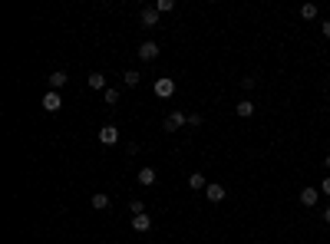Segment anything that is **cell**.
Here are the masks:
<instances>
[{"label":"cell","mask_w":330,"mask_h":244,"mask_svg":"<svg viewBox=\"0 0 330 244\" xmlns=\"http://www.w3.org/2000/svg\"><path fill=\"white\" fill-rule=\"evenodd\" d=\"M162 126H165V132H179L182 126H189V116H185V112H169Z\"/></svg>","instance_id":"cell-1"},{"label":"cell","mask_w":330,"mask_h":244,"mask_svg":"<svg viewBox=\"0 0 330 244\" xmlns=\"http://www.w3.org/2000/svg\"><path fill=\"white\" fill-rule=\"evenodd\" d=\"M139 60H142V63H152V60H158V43H155V40H145V43L139 47Z\"/></svg>","instance_id":"cell-2"},{"label":"cell","mask_w":330,"mask_h":244,"mask_svg":"<svg viewBox=\"0 0 330 244\" xmlns=\"http://www.w3.org/2000/svg\"><path fill=\"white\" fill-rule=\"evenodd\" d=\"M43 109H47V112H60V109H63V96L53 93V89H47V93H43Z\"/></svg>","instance_id":"cell-3"},{"label":"cell","mask_w":330,"mask_h":244,"mask_svg":"<svg viewBox=\"0 0 330 244\" xmlns=\"http://www.w3.org/2000/svg\"><path fill=\"white\" fill-rule=\"evenodd\" d=\"M152 89H155L158 99H169V96L175 93V79H169V76H165V79H155V86H152Z\"/></svg>","instance_id":"cell-4"},{"label":"cell","mask_w":330,"mask_h":244,"mask_svg":"<svg viewBox=\"0 0 330 244\" xmlns=\"http://www.w3.org/2000/svg\"><path fill=\"white\" fill-rule=\"evenodd\" d=\"M317 201H320V188H310V185L300 188V205H304V208H314Z\"/></svg>","instance_id":"cell-5"},{"label":"cell","mask_w":330,"mask_h":244,"mask_svg":"<svg viewBox=\"0 0 330 244\" xmlns=\"http://www.w3.org/2000/svg\"><path fill=\"white\" fill-rule=\"evenodd\" d=\"M47 83H50V89H53V93H60V89L70 83V76H66L63 70H56V73H50V76H47Z\"/></svg>","instance_id":"cell-6"},{"label":"cell","mask_w":330,"mask_h":244,"mask_svg":"<svg viewBox=\"0 0 330 244\" xmlns=\"http://www.w3.org/2000/svg\"><path fill=\"white\" fill-rule=\"evenodd\" d=\"M225 195H228V191H225V185H212V181H208V188H205V198H208V201H215V205H218V201H225Z\"/></svg>","instance_id":"cell-7"},{"label":"cell","mask_w":330,"mask_h":244,"mask_svg":"<svg viewBox=\"0 0 330 244\" xmlns=\"http://www.w3.org/2000/svg\"><path fill=\"white\" fill-rule=\"evenodd\" d=\"M99 142H102V145H116V142H119V129L116 126H102L99 129Z\"/></svg>","instance_id":"cell-8"},{"label":"cell","mask_w":330,"mask_h":244,"mask_svg":"<svg viewBox=\"0 0 330 244\" xmlns=\"http://www.w3.org/2000/svg\"><path fill=\"white\" fill-rule=\"evenodd\" d=\"M139 20H142V27H155V24H158V10H155V7H142Z\"/></svg>","instance_id":"cell-9"},{"label":"cell","mask_w":330,"mask_h":244,"mask_svg":"<svg viewBox=\"0 0 330 244\" xmlns=\"http://www.w3.org/2000/svg\"><path fill=\"white\" fill-rule=\"evenodd\" d=\"M189 188H192V191H205V188H208V181H205L202 172H192V175H189Z\"/></svg>","instance_id":"cell-10"},{"label":"cell","mask_w":330,"mask_h":244,"mask_svg":"<svg viewBox=\"0 0 330 244\" xmlns=\"http://www.w3.org/2000/svg\"><path fill=\"white\" fill-rule=\"evenodd\" d=\"M86 86H89V89H102V93H106V89H109V86H106V76H102V73H89Z\"/></svg>","instance_id":"cell-11"},{"label":"cell","mask_w":330,"mask_h":244,"mask_svg":"<svg viewBox=\"0 0 330 244\" xmlns=\"http://www.w3.org/2000/svg\"><path fill=\"white\" fill-rule=\"evenodd\" d=\"M132 228H135V231H149V228H152L149 211H145V214H135V218H132Z\"/></svg>","instance_id":"cell-12"},{"label":"cell","mask_w":330,"mask_h":244,"mask_svg":"<svg viewBox=\"0 0 330 244\" xmlns=\"http://www.w3.org/2000/svg\"><path fill=\"white\" fill-rule=\"evenodd\" d=\"M235 112H238V116H241V119H248V116H254V103H251V99H241V103H238V106H235Z\"/></svg>","instance_id":"cell-13"},{"label":"cell","mask_w":330,"mask_h":244,"mask_svg":"<svg viewBox=\"0 0 330 244\" xmlns=\"http://www.w3.org/2000/svg\"><path fill=\"white\" fill-rule=\"evenodd\" d=\"M89 201H93V208H96V211H106V208H109V195H102V191H96V195L89 198Z\"/></svg>","instance_id":"cell-14"},{"label":"cell","mask_w":330,"mask_h":244,"mask_svg":"<svg viewBox=\"0 0 330 244\" xmlns=\"http://www.w3.org/2000/svg\"><path fill=\"white\" fill-rule=\"evenodd\" d=\"M155 168H139V185H155Z\"/></svg>","instance_id":"cell-15"},{"label":"cell","mask_w":330,"mask_h":244,"mask_svg":"<svg viewBox=\"0 0 330 244\" xmlns=\"http://www.w3.org/2000/svg\"><path fill=\"white\" fill-rule=\"evenodd\" d=\"M122 83H126V86H139V83H142L139 70H126V73H122Z\"/></svg>","instance_id":"cell-16"},{"label":"cell","mask_w":330,"mask_h":244,"mask_svg":"<svg viewBox=\"0 0 330 244\" xmlns=\"http://www.w3.org/2000/svg\"><path fill=\"white\" fill-rule=\"evenodd\" d=\"M317 14H320L317 4H304V7H300V17H304V20H317Z\"/></svg>","instance_id":"cell-17"},{"label":"cell","mask_w":330,"mask_h":244,"mask_svg":"<svg viewBox=\"0 0 330 244\" xmlns=\"http://www.w3.org/2000/svg\"><path fill=\"white\" fill-rule=\"evenodd\" d=\"M102 99H106V106H116V103H119V89H106V93H102Z\"/></svg>","instance_id":"cell-18"},{"label":"cell","mask_w":330,"mask_h":244,"mask_svg":"<svg viewBox=\"0 0 330 244\" xmlns=\"http://www.w3.org/2000/svg\"><path fill=\"white\" fill-rule=\"evenodd\" d=\"M155 10H158V14H169V10H175V0H158Z\"/></svg>","instance_id":"cell-19"},{"label":"cell","mask_w":330,"mask_h":244,"mask_svg":"<svg viewBox=\"0 0 330 244\" xmlns=\"http://www.w3.org/2000/svg\"><path fill=\"white\" fill-rule=\"evenodd\" d=\"M129 211H132V218L135 214H145V205H142V201H129Z\"/></svg>","instance_id":"cell-20"},{"label":"cell","mask_w":330,"mask_h":244,"mask_svg":"<svg viewBox=\"0 0 330 244\" xmlns=\"http://www.w3.org/2000/svg\"><path fill=\"white\" fill-rule=\"evenodd\" d=\"M254 86H258V79H254V76H244V79H241V89H248V93H251Z\"/></svg>","instance_id":"cell-21"},{"label":"cell","mask_w":330,"mask_h":244,"mask_svg":"<svg viewBox=\"0 0 330 244\" xmlns=\"http://www.w3.org/2000/svg\"><path fill=\"white\" fill-rule=\"evenodd\" d=\"M189 126H202V116L198 112H189Z\"/></svg>","instance_id":"cell-22"},{"label":"cell","mask_w":330,"mask_h":244,"mask_svg":"<svg viewBox=\"0 0 330 244\" xmlns=\"http://www.w3.org/2000/svg\"><path fill=\"white\" fill-rule=\"evenodd\" d=\"M320 195H330V175H327V178L320 181Z\"/></svg>","instance_id":"cell-23"},{"label":"cell","mask_w":330,"mask_h":244,"mask_svg":"<svg viewBox=\"0 0 330 244\" xmlns=\"http://www.w3.org/2000/svg\"><path fill=\"white\" fill-rule=\"evenodd\" d=\"M320 33H323V37L330 40V20H323V24H320Z\"/></svg>","instance_id":"cell-24"},{"label":"cell","mask_w":330,"mask_h":244,"mask_svg":"<svg viewBox=\"0 0 330 244\" xmlns=\"http://www.w3.org/2000/svg\"><path fill=\"white\" fill-rule=\"evenodd\" d=\"M323 221H327V224H330V205L323 208Z\"/></svg>","instance_id":"cell-25"},{"label":"cell","mask_w":330,"mask_h":244,"mask_svg":"<svg viewBox=\"0 0 330 244\" xmlns=\"http://www.w3.org/2000/svg\"><path fill=\"white\" fill-rule=\"evenodd\" d=\"M323 165H327V172H330V155H327V158H323Z\"/></svg>","instance_id":"cell-26"}]
</instances>
